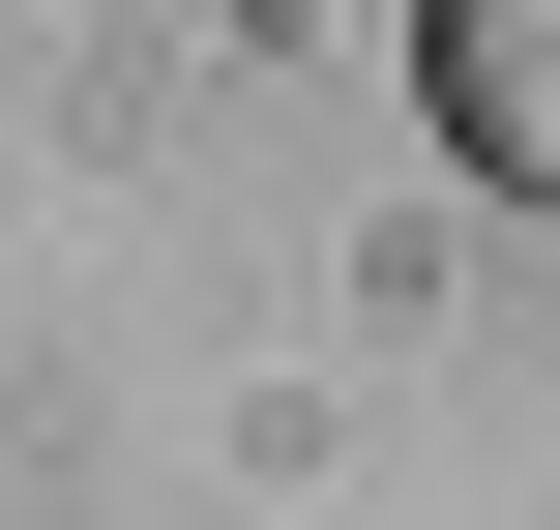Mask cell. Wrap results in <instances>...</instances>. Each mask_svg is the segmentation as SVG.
I'll use <instances>...</instances> for the list:
<instances>
[{"label": "cell", "instance_id": "6da1fadb", "mask_svg": "<svg viewBox=\"0 0 560 530\" xmlns=\"http://www.w3.org/2000/svg\"><path fill=\"white\" fill-rule=\"evenodd\" d=\"M443 118H472V177L560 207V0H443Z\"/></svg>", "mask_w": 560, "mask_h": 530}]
</instances>
